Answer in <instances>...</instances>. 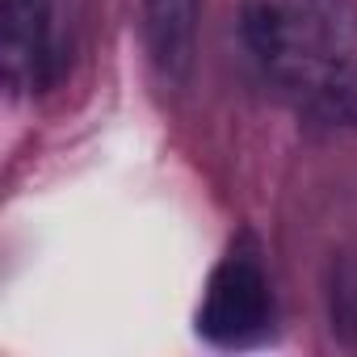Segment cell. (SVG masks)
Instances as JSON below:
<instances>
[{
    "mask_svg": "<svg viewBox=\"0 0 357 357\" xmlns=\"http://www.w3.org/2000/svg\"><path fill=\"white\" fill-rule=\"evenodd\" d=\"M240 38L303 118L357 122V0H240Z\"/></svg>",
    "mask_w": 357,
    "mask_h": 357,
    "instance_id": "obj_1",
    "label": "cell"
},
{
    "mask_svg": "<svg viewBox=\"0 0 357 357\" xmlns=\"http://www.w3.org/2000/svg\"><path fill=\"white\" fill-rule=\"evenodd\" d=\"M273 286L261 261V248L240 236L206 278L198 303V336L215 349H252L273 336Z\"/></svg>",
    "mask_w": 357,
    "mask_h": 357,
    "instance_id": "obj_2",
    "label": "cell"
},
{
    "mask_svg": "<svg viewBox=\"0 0 357 357\" xmlns=\"http://www.w3.org/2000/svg\"><path fill=\"white\" fill-rule=\"evenodd\" d=\"M0 63L13 97H38L59 80L55 0H0Z\"/></svg>",
    "mask_w": 357,
    "mask_h": 357,
    "instance_id": "obj_3",
    "label": "cell"
},
{
    "mask_svg": "<svg viewBox=\"0 0 357 357\" xmlns=\"http://www.w3.org/2000/svg\"><path fill=\"white\" fill-rule=\"evenodd\" d=\"M143 47L164 84H185L198 63L202 0H139Z\"/></svg>",
    "mask_w": 357,
    "mask_h": 357,
    "instance_id": "obj_4",
    "label": "cell"
},
{
    "mask_svg": "<svg viewBox=\"0 0 357 357\" xmlns=\"http://www.w3.org/2000/svg\"><path fill=\"white\" fill-rule=\"evenodd\" d=\"M324 298H328V328L344 349H357V257L340 252L328 265V282H324Z\"/></svg>",
    "mask_w": 357,
    "mask_h": 357,
    "instance_id": "obj_5",
    "label": "cell"
}]
</instances>
